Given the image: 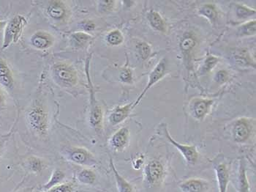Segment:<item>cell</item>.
Instances as JSON below:
<instances>
[{"label":"cell","instance_id":"1","mask_svg":"<svg viewBox=\"0 0 256 192\" xmlns=\"http://www.w3.org/2000/svg\"><path fill=\"white\" fill-rule=\"evenodd\" d=\"M26 124L30 131L39 139L48 137L50 129V117L48 109L41 100L36 99L26 109Z\"/></svg>","mask_w":256,"mask_h":192},{"label":"cell","instance_id":"2","mask_svg":"<svg viewBox=\"0 0 256 192\" xmlns=\"http://www.w3.org/2000/svg\"><path fill=\"white\" fill-rule=\"evenodd\" d=\"M90 60L91 56L88 57L85 62V74L90 96L89 124L97 134H100L104 128V109L96 98V88L90 77Z\"/></svg>","mask_w":256,"mask_h":192},{"label":"cell","instance_id":"3","mask_svg":"<svg viewBox=\"0 0 256 192\" xmlns=\"http://www.w3.org/2000/svg\"><path fill=\"white\" fill-rule=\"evenodd\" d=\"M50 76L54 82L64 89L76 87L79 77L76 68L70 63L66 62H56L52 65L50 69Z\"/></svg>","mask_w":256,"mask_h":192},{"label":"cell","instance_id":"4","mask_svg":"<svg viewBox=\"0 0 256 192\" xmlns=\"http://www.w3.org/2000/svg\"><path fill=\"white\" fill-rule=\"evenodd\" d=\"M60 154L66 161L86 167H94L98 163L94 154L80 146H64L60 150Z\"/></svg>","mask_w":256,"mask_h":192},{"label":"cell","instance_id":"5","mask_svg":"<svg viewBox=\"0 0 256 192\" xmlns=\"http://www.w3.org/2000/svg\"><path fill=\"white\" fill-rule=\"evenodd\" d=\"M28 24V20L24 16L16 15L7 22L4 29L2 44L0 49V54L20 41L24 30Z\"/></svg>","mask_w":256,"mask_h":192},{"label":"cell","instance_id":"6","mask_svg":"<svg viewBox=\"0 0 256 192\" xmlns=\"http://www.w3.org/2000/svg\"><path fill=\"white\" fill-rule=\"evenodd\" d=\"M256 121L252 117H242L236 119L232 126L234 141L238 144H246L255 134Z\"/></svg>","mask_w":256,"mask_h":192},{"label":"cell","instance_id":"7","mask_svg":"<svg viewBox=\"0 0 256 192\" xmlns=\"http://www.w3.org/2000/svg\"><path fill=\"white\" fill-rule=\"evenodd\" d=\"M158 128L159 134L164 136L169 143L172 144L178 149V151L182 155L183 158L187 161V163L194 165L197 162L199 158V152L198 151L197 147L195 145L178 143V141L175 140L172 137L166 123H161Z\"/></svg>","mask_w":256,"mask_h":192},{"label":"cell","instance_id":"8","mask_svg":"<svg viewBox=\"0 0 256 192\" xmlns=\"http://www.w3.org/2000/svg\"><path fill=\"white\" fill-rule=\"evenodd\" d=\"M166 169L164 163L158 159H153L145 165L144 177L148 185L151 187L160 185L165 180Z\"/></svg>","mask_w":256,"mask_h":192},{"label":"cell","instance_id":"9","mask_svg":"<svg viewBox=\"0 0 256 192\" xmlns=\"http://www.w3.org/2000/svg\"><path fill=\"white\" fill-rule=\"evenodd\" d=\"M167 72V60L166 58H162L159 63L156 65L154 69L151 71L150 75H148V85H146L145 88L144 89L142 93L139 95L136 101L134 102V107L136 108L138 105L140 101H142L144 96L146 95L150 89L154 86L156 84H157L159 81H160L164 77Z\"/></svg>","mask_w":256,"mask_h":192},{"label":"cell","instance_id":"10","mask_svg":"<svg viewBox=\"0 0 256 192\" xmlns=\"http://www.w3.org/2000/svg\"><path fill=\"white\" fill-rule=\"evenodd\" d=\"M214 104V100L210 98H194L190 104L191 115L198 121L206 118Z\"/></svg>","mask_w":256,"mask_h":192},{"label":"cell","instance_id":"11","mask_svg":"<svg viewBox=\"0 0 256 192\" xmlns=\"http://www.w3.org/2000/svg\"><path fill=\"white\" fill-rule=\"evenodd\" d=\"M46 12L50 18L56 22H64L69 16L68 7L66 2L60 0L48 1L46 7Z\"/></svg>","mask_w":256,"mask_h":192},{"label":"cell","instance_id":"12","mask_svg":"<svg viewBox=\"0 0 256 192\" xmlns=\"http://www.w3.org/2000/svg\"><path fill=\"white\" fill-rule=\"evenodd\" d=\"M55 39L52 33L45 30H38L30 37V45L40 51H45L53 47Z\"/></svg>","mask_w":256,"mask_h":192},{"label":"cell","instance_id":"13","mask_svg":"<svg viewBox=\"0 0 256 192\" xmlns=\"http://www.w3.org/2000/svg\"><path fill=\"white\" fill-rule=\"evenodd\" d=\"M130 131L128 127H122L109 139V145L115 151L122 152L128 147L130 142Z\"/></svg>","mask_w":256,"mask_h":192},{"label":"cell","instance_id":"14","mask_svg":"<svg viewBox=\"0 0 256 192\" xmlns=\"http://www.w3.org/2000/svg\"><path fill=\"white\" fill-rule=\"evenodd\" d=\"M181 192H207L210 188V182L200 177H191L178 185Z\"/></svg>","mask_w":256,"mask_h":192},{"label":"cell","instance_id":"15","mask_svg":"<svg viewBox=\"0 0 256 192\" xmlns=\"http://www.w3.org/2000/svg\"><path fill=\"white\" fill-rule=\"evenodd\" d=\"M214 169L217 177L219 192H228L230 182V169L226 163L218 161L214 163Z\"/></svg>","mask_w":256,"mask_h":192},{"label":"cell","instance_id":"16","mask_svg":"<svg viewBox=\"0 0 256 192\" xmlns=\"http://www.w3.org/2000/svg\"><path fill=\"white\" fill-rule=\"evenodd\" d=\"M135 109L134 107V103L124 104L123 106H118L110 112L108 116V121L112 125H118L121 124L126 119L129 117L132 110Z\"/></svg>","mask_w":256,"mask_h":192},{"label":"cell","instance_id":"17","mask_svg":"<svg viewBox=\"0 0 256 192\" xmlns=\"http://www.w3.org/2000/svg\"><path fill=\"white\" fill-rule=\"evenodd\" d=\"M0 85L10 91L15 87L14 73L4 59L0 57Z\"/></svg>","mask_w":256,"mask_h":192},{"label":"cell","instance_id":"18","mask_svg":"<svg viewBox=\"0 0 256 192\" xmlns=\"http://www.w3.org/2000/svg\"><path fill=\"white\" fill-rule=\"evenodd\" d=\"M22 166L25 170L32 174H40L45 169L46 163L42 158L32 155L24 160Z\"/></svg>","mask_w":256,"mask_h":192},{"label":"cell","instance_id":"19","mask_svg":"<svg viewBox=\"0 0 256 192\" xmlns=\"http://www.w3.org/2000/svg\"><path fill=\"white\" fill-rule=\"evenodd\" d=\"M148 20L151 28L160 33H166L168 30L167 23L158 11L152 10L148 14Z\"/></svg>","mask_w":256,"mask_h":192},{"label":"cell","instance_id":"20","mask_svg":"<svg viewBox=\"0 0 256 192\" xmlns=\"http://www.w3.org/2000/svg\"><path fill=\"white\" fill-rule=\"evenodd\" d=\"M237 191L238 192H251L250 185L246 175V161L243 158L240 160V168L237 175Z\"/></svg>","mask_w":256,"mask_h":192},{"label":"cell","instance_id":"21","mask_svg":"<svg viewBox=\"0 0 256 192\" xmlns=\"http://www.w3.org/2000/svg\"><path fill=\"white\" fill-rule=\"evenodd\" d=\"M110 166L112 168V172L114 173L115 180H116V188H118V192H136L135 188L132 186V184L126 180L118 172L112 158L110 159Z\"/></svg>","mask_w":256,"mask_h":192},{"label":"cell","instance_id":"22","mask_svg":"<svg viewBox=\"0 0 256 192\" xmlns=\"http://www.w3.org/2000/svg\"><path fill=\"white\" fill-rule=\"evenodd\" d=\"M92 39V35L83 31L75 32L70 36V46L75 49L84 48Z\"/></svg>","mask_w":256,"mask_h":192},{"label":"cell","instance_id":"23","mask_svg":"<svg viewBox=\"0 0 256 192\" xmlns=\"http://www.w3.org/2000/svg\"><path fill=\"white\" fill-rule=\"evenodd\" d=\"M198 14L208 20L212 25H214L217 22L219 13L216 5L206 3L199 8Z\"/></svg>","mask_w":256,"mask_h":192},{"label":"cell","instance_id":"24","mask_svg":"<svg viewBox=\"0 0 256 192\" xmlns=\"http://www.w3.org/2000/svg\"><path fill=\"white\" fill-rule=\"evenodd\" d=\"M64 179H66V173L60 169H54L52 173L50 180L41 186L40 191L42 192L48 191L50 188L62 183Z\"/></svg>","mask_w":256,"mask_h":192},{"label":"cell","instance_id":"25","mask_svg":"<svg viewBox=\"0 0 256 192\" xmlns=\"http://www.w3.org/2000/svg\"><path fill=\"white\" fill-rule=\"evenodd\" d=\"M76 180L83 185H92L97 180V175L94 171L90 168H84L77 172Z\"/></svg>","mask_w":256,"mask_h":192},{"label":"cell","instance_id":"26","mask_svg":"<svg viewBox=\"0 0 256 192\" xmlns=\"http://www.w3.org/2000/svg\"><path fill=\"white\" fill-rule=\"evenodd\" d=\"M256 33V21L251 20L246 21L237 28V36L240 37H248L254 36Z\"/></svg>","mask_w":256,"mask_h":192},{"label":"cell","instance_id":"27","mask_svg":"<svg viewBox=\"0 0 256 192\" xmlns=\"http://www.w3.org/2000/svg\"><path fill=\"white\" fill-rule=\"evenodd\" d=\"M235 16L238 20H246L256 16L255 9H251L244 5L234 3Z\"/></svg>","mask_w":256,"mask_h":192},{"label":"cell","instance_id":"28","mask_svg":"<svg viewBox=\"0 0 256 192\" xmlns=\"http://www.w3.org/2000/svg\"><path fill=\"white\" fill-rule=\"evenodd\" d=\"M106 41L108 45L112 47H118L124 43V35L118 29H115L109 32L106 36Z\"/></svg>","mask_w":256,"mask_h":192},{"label":"cell","instance_id":"29","mask_svg":"<svg viewBox=\"0 0 256 192\" xmlns=\"http://www.w3.org/2000/svg\"><path fill=\"white\" fill-rule=\"evenodd\" d=\"M196 45V39L192 34L184 35L180 43V48L184 54H189L192 52Z\"/></svg>","mask_w":256,"mask_h":192},{"label":"cell","instance_id":"30","mask_svg":"<svg viewBox=\"0 0 256 192\" xmlns=\"http://www.w3.org/2000/svg\"><path fill=\"white\" fill-rule=\"evenodd\" d=\"M219 58L217 57L213 56V55H208L205 59L202 66H200V70H199V74L200 75H205V74H208L211 72L212 69L217 66L218 63H219Z\"/></svg>","mask_w":256,"mask_h":192},{"label":"cell","instance_id":"31","mask_svg":"<svg viewBox=\"0 0 256 192\" xmlns=\"http://www.w3.org/2000/svg\"><path fill=\"white\" fill-rule=\"evenodd\" d=\"M137 53L143 60H148L152 54V47L145 41H139L136 45Z\"/></svg>","mask_w":256,"mask_h":192},{"label":"cell","instance_id":"32","mask_svg":"<svg viewBox=\"0 0 256 192\" xmlns=\"http://www.w3.org/2000/svg\"><path fill=\"white\" fill-rule=\"evenodd\" d=\"M120 82L127 85H132L134 83V73L129 67L122 68L118 74Z\"/></svg>","mask_w":256,"mask_h":192},{"label":"cell","instance_id":"33","mask_svg":"<svg viewBox=\"0 0 256 192\" xmlns=\"http://www.w3.org/2000/svg\"><path fill=\"white\" fill-rule=\"evenodd\" d=\"M235 60L237 65L243 66H255V63L252 62V58H250L248 52H241L238 55H235Z\"/></svg>","mask_w":256,"mask_h":192},{"label":"cell","instance_id":"34","mask_svg":"<svg viewBox=\"0 0 256 192\" xmlns=\"http://www.w3.org/2000/svg\"><path fill=\"white\" fill-rule=\"evenodd\" d=\"M75 186L76 185L74 182H62L58 186L54 187L45 192H75Z\"/></svg>","mask_w":256,"mask_h":192},{"label":"cell","instance_id":"35","mask_svg":"<svg viewBox=\"0 0 256 192\" xmlns=\"http://www.w3.org/2000/svg\"><path fill=\"white\" fill-rule=\"evenodd\" d=\"M98 11L100 13H108L110 12L114 9L116 6V1H112V0H102V1L98 2Z\"/></svg>","mask_w":256,"mask_h":192},{"label":"cell","instance_id":"36","mask_svg":"<svg viewBox=\"0 0 256 192\" xmlns=\"http://www.w3.org/2000/svg\"><path fill=\"white\" fill-rule=\"evenodd\" d=\"M79 28L83 30V32L85 33H89V32L94 31L96 28V25L94 22L91 20H84L79 23Z\"/></svg>","mask_w":256,"mask_h":192},{"label":"cell","instance_id":"37","mask_svg":"<svg viewBox=\"0 0 256 192\" xmlns=\"http://www.w3.org/2000/svg\"><path fill=\"white\" fill-rule=\"evenodd\" d=\"M228 79V74L226 71L224 70V71H218L217 74H216V81L220 83H222V82H226Z\"/></svg>","mask_w":256,"mask_h":192},{"label":"cell","instance_id":"38","mask_svg":"<svg viewBox=\"0 0 256 192\" xmlns=\"http://www.w3.org/2000/svg\"><path fill=\"white\" fill-rule=\"evenodd\" d=\"M7 106V100H6V95L3 93L2 90L0 88V112L4 111Z\"/></svg>","mask_w":256,"mask_h":192},{"label":"cell","instance_id":"39","mask_svg":"<svg viewBox=\"0 0 256 192\" xmlns=\"http://www.w3.org/2000/svg\"><path fill=\"white\" fill-rule=\"evenodd\" d=\"M6 142H7V139H0V158H1L3 153H4Z\"/></svg>","mask_w":256,"mask_h":192},{"label":"cell","instance_id":"40","mask_svg":"<svg viewBox=\"0 0 256 192\" xmlns=\"http://www.w3.org/2000/svg\"><path fill=\"white\" fill-rule=\"evenodd\" d=\"M143 163L144 161L142 160V158H137V159L136 160L135 162H134V168H135V169H138Z\"/></svg>","mask_w":256,"mask_h":192},{"label":"cell","instance_id":"41","mask_svg":"<svg viewBox=\"0 0 256 192\" xmlns=\"http://www.w3.org/2000/svg\"><path fill=\"white\" fill-rule=\"evenodd\" d=\"M34 189V187H26V188H22V189L18 190L16 192H33Z\"/></svg>","mask_w":256,"mask_h":192},{"label":"cell","instance_id":"42","mask_svg":"<svg viewBox=\"0 0 256 192\" xmlns=\"http://www.w3.org/2000/svg\"><path fill=\"white\" fill-rule=\"evenodd\" d=\"M7 21L0 20V31L2 29H4L6 25H7Z\"/></svg>","mask_w":256,"mask_h":192}]
</instances>
